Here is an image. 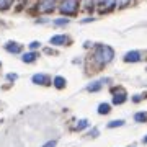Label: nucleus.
<instances>
[{
	"label": "nucleus",
	"instance_id": "nucleus-17",
	"mask_svg": "<svg viewBox=\"0 0 147 147\" xmlns=\"http://www.w3.org/2000/svg\"><path fill=\"white\" fill-rule=\"evenodd\" d=\"M69 23V18H59V20H54V25L56 26H64Z\"/></svg>",
	"mask_w": 147,
	"mask_h": 147
},
{
	"label": "nucleus",
	"instance_id": "nucleus-20",
	"mask_svg": "<svg viewBox=\"0 0 147 147\" xmlns=\"http://www.w3.org/2000/svg\"><path fill=\"white\" fill-rule=\"evenodd\" d=\"M129 2H131V0H116V5L119 7V8H123V7H126Z\"/></svg>",
	"mask_w": 147,
	"mask_h": 147
},
{
	"label": "nucleus",
	"instance_id": "nucleus-7",
	"mask_svg": "<svg viewBox=\"0 0 147 147\" xmlns=\"http://www.w3.org/2000/svg\"><path fill=\"white\" fill-rule=\"evenodd\" d=\"M124 61H126V62H139V61H141V54L137 53V51H129V53H126V56H124Z\"/></svg>",
	"mask_w": 147,
	"mask_h": 147
},
{
	"label": "nucleus",
	"instance_id": "nucleus-4",
	"mask_svg": "<svg viewBox=\"0 0 147 147\" xmlns=\"http://www.w3.org/2000/svg\"><path fill=\"white\" fill-rule=\"evenodd\" d=\"M96 5H98V10L101 13H105V11H110L115 8L116 0H96Z\"/></svg>",
	"mask_w": 147,
	"mask_h": 147
},
{
	"label": "nucleus",
	"instance_id": "nucleus-5",
	"mask_svg": "<svg viewBox=\"0 0 147 147\" xmlns=\"http://www.w3.org/2000/svg\"><path fill=\"white\" fill-rule=\"evenodd\" d=\"M33 82H34V84H39V85H49L51 84L49 77L44 75V74H36V75H33Z\"/></svg>",
	"mask_w": 147,
	"mask_h": 147
},
{
	"label": "nucleus",
	"instance_id": "nucleus-2",
	"mask_svg": "<svg viewBox=\"0 0 147 147\" xmlns=\"http://www.w3.org/2000/svg\"><path fill=\"white\" fill-rule=\"evenodd\" d=\"M59 10L64 15H75L77 10H79V0H61V5H59Z\"/></svg>",
	"mask_w": 147,
	"mask_h": 147
},
{
	"label": "nucleus",
	"instance_id": "nucleus-18",
	"mask_svg": "<svg viewBox=\"0 0 147 147\" xmlns=\"http://www.w3.org/2000/svg\"><path fill=\"white\" fill-rule=\"evenodd\" d=\"M88 126V121L87 119H82L77 123V131H82V129H85V127Z\"/></svg>",
	"mask_w": 147,
	"mask_h": 147
},
{
	"label": "nucleus",
	"instance_id": "nucleus-9",
	"mask_svg": "<svg viewBox=\"0 0 147 147\" xmlns=\"http://www.w3.org/2000/svg\"><path fill=\"white\" fill-rule=\"evenodd\" d=\"M65 41H67V36H64V34H57V36H53L49 39V42L54 46H62V44H65Z\"/></svg>",
	"mask_w": 147,
	"mask_h": 147
},
{
	"label": "nucleus",
	"instance_id": "nucleus-24",
	"mask_svg": "<svg viewBox=\"0 0 147 147\" xmlns=\"http://www.w3.org/2000/svg\"><path fill=\"white\" fill-rule=\"evenodd\" d=\"M144 142H146V144H147V136H146V137H144Z\"/></svg>",
	"mask_w": 147,
	"mask_h": 147
},
{
	"label": "nucleus",
	"instance_id": "nucleus-22",
	"mask_svg": "<svg viewBox=\"0 0 147 147\" xmlns=\"http://www.w3.org/2000/svg\"><path fill=\"white\" fill-rule=\"evenodd\" d=\"M7 79H8V80H16V74H8V75H7Z\"/></svg>",
	"mask_w": 147,
	"mask_h": 147
},
{
	"label": "nucleus",
	"instance_id": "nucleus-6",
	"mask_svg": "<svg viewBox=\"0 0 147 147\" xmlns=\"http://www.w3.org/2000/svg\"><path fill=\"white\" fill-rule=\"evenodd\" d=\"M5 49L8 51V53H11V54H18V53H21V44L10 41V42H7L5 44Z\"/></svg>",
	"mask_w": 147,
	"mask_h": 147
},
{
	"label": "nucleus",
	"instance_id": "nucleus-15",
	"mask_svg": "<svg viewBox=\"0 0 147 147\" xmlns=\"http://www.w3.org/2000/svg\"><path fill=\"white\" fill-rule=\"evenodd\" d=\"M82 3H84V8L87 11H92L95 8V0H84Z\"/></svg>",
	"mask_w": 147,
	"mask_h": 147
},
{
	"label": "nucleus",
	"instance_id": "nucleus-14",
	"mask_svg": "<svg viewBox=\"0 0 147 147\" xmlns=\"http://www.w3.org/2000/svg\"><path fill=\"white\" fill-rule=\"evenodd\" d=\"M110 105H108V103H101L100 106H98V113H100V115H108V113H110Z\"/></svg>",
	"mask_w": 147,
	"mask_h": 147
},
{
	"label": "nucleus",
	"instance_id": "nucleus-11",
	"mask_svg": "<svg viewBox=\"0 0 147 147\" xmlns=\"http://www.w3.org/2000/svg\"><path fill=\"white\" fill-rule=\"evenodd\" d=\"M53 84H54V87L56 88H64L65 87V79L64 77H61V75H57V77H54V80H53Z\"/></svg>",
	"mask_w": 147,
	"mask_h": 147
},
{
	"label": "nucleus",
	"instance_id": "nucleus-19",
	"mask_svg": "<svg viewBox=\"0 0 147 147\" xmlns=\"http://www.w3.org/2000/svg\"><path fill=\"white\" fill-rule=\"evenodd\" d=\"M124 124V121H111V123H108V127H118V126H123Z\"/></svg>",
	"mask_w": 147,
	"mask_h": 147
},
{
	"label": "nucleus",
	"instance_id": "nucleus-1",
	"mask_svg": "<svg viewBox=\"0 0 147 147\" xmlns=\"http://www.w3.org/2000/svg\"><path fill=\"white\" fill-rule=\"evenodd\" d=\"M115 57V53H113V49L110 46H105V44H98V46L95 47L93 51V61L98 65H105V64L111 62Z\"/></svg>",
	"mask_w": 147,
	"mask_h": 147
},
{
	"label": "nucleus",
	"instance_id": "nucleus-3",
	"mask_svg": "<svg viewBox=\"0 0 147 147\" xmlns=\"http://www.w3.org/2000/svg\"><path fill=\"white\" fill-rule=\"evenodd\" d=\"M56 8V0H39L38 3V10L41 13H49Z\"/></svg>",
	"mask_w": 147,
	"mask_h": 147
},
{
	"label": "nucleus",
	"instance_id": "nucleus-12",
	"mask_svg": "<svg viewBox=\"0 0 147 147\" xmlns=\"http://www.w3.org/2000/svg\"><path fill=\"white\" fill-rule=\"evenodd\" d=\"M38 57V54L36 53H26V54H23V62H34Z\"/></svg>",
	"mask_w": 147,
	"mask_h": 147
},
{
	"label": "nucleus",
	"instance_id": "nucleus-8",
	"mask_svg": "<svg viewBox=\"0 0 147 147\" xmlns=\"http://www.w3.org/2000/svg\"><path fill=\"white\" fill-rule=\"evenodd\" d=\"M105 82H108V80H96V82H92V84L87 85V90H88V92H100Z\"/></svg>",
	"mask_w": 147,
	"mask_h": 147
},
{
	"label": "nucleus",
	"instance_id": "nucleus-10",
	"mask_svg": "<svg viewBox=\"0 0 147 147\" xmlns=\"http://www.w3.org/2000/svg\"><path fill=\"white\" fill-rule=\"evenodd\" d=\"M126 98H127L126 92H123V90H121L119 93H116V92H115V96H113V103H115V105H121V103H124V101H126Z\"/></svg>",
	"mask_w": 147,
	"mask_h": 147
},
{
	"label": "nucleus",
	"instance_id": "nucleus-23",
	"mask_svg": "<svg viewBox=\"0 0 147 147\" xmlns=\"http://www.w3.org/2000/svg\"><path fill=\"white\" fill-rule=\"evenodd\" d=\"M30 47H31V49H36V47H39V42H38V41L31 42V44H30Z\"/></svg>",
	"mask_w": 147,
	"mask_h": 147
},
{
	"label": "nucleus",
	"instance_id": "nucleus-16",
	"mask_svg": "<svg viewBox=\"0 0 147 147\" xmlns=\"http://www.w3.org/2000/svg\"><path fill=\"white\" fill-rule=\"evenodd\" d=\"M134 119H136L137 123H146V121H147V113H146V111H142V113H136Z\"/></svg>",
	"mask_w": 147,
	"mask_h": 147
},
{
	"label": "nucleus",
	"instance_id": "nucleus-13",
	"mask_svg": "<svg viewBox=\"0 0 147 147\" xmlns=\"http://www.w3.org/2000/svg\"><path fill=\"white\" fill-rule=\"evenodd\" d=\"M11 3H13V0H0V11L8 10L11 7Z\"/></svg>",
	"mask_w": 147,
	"mask_h": 147
},
{
	"label": "nucleus",
	"instance_id": "nucleus-21",
	"mask_svg": "<svg viewBox=\"0 0 147 147\" xmlns=\"http://www.w3.org/2000/svg\"><path fill=\"white\" fill-rule=\"evenodd\" d=\"M42 147H56V141H49L47 144H44Z\"/></svg>",
	"mask_w": 147,
	"mask_h": 147
}]
</instances>
